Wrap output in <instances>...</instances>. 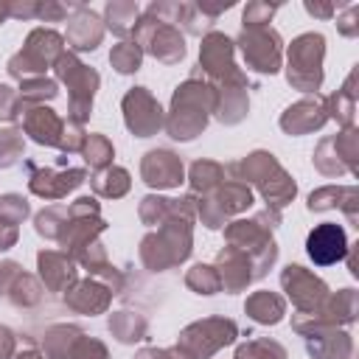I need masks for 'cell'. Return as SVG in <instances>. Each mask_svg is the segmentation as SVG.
Here are the masks:
<instances>
[{"instance_id": "6da1fadb", "label": "cell", "mask_w": 359, "mask_h": 359, "mask_svg": "<svg viewBox=\"0 0 359 359\" xmlns=\"http://www.w3.org/2000/svg\"><path fill=\"white\" fill-rule=\"evenodd\" d=\"M306 252L314 264L320 266H328V264H337L348 255V238H345V230L339 224H317L309 238H306Z\"/></svg>"}]
</instances>
